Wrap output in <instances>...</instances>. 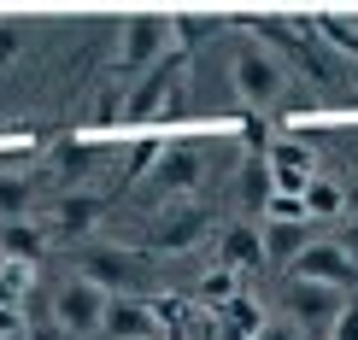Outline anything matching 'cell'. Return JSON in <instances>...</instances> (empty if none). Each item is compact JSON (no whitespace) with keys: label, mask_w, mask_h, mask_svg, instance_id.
I'll return each mask as SVG.
<instances>
[{"label":"cell","mask_w":358,"mask_h":340,"mask_svg":"<svg viewBox=\"0 0 358 340\" xmlns=\"http://www.w3.org/2000/svg\"><path fill=\"white\" fill-rule=\"evenodd\" d=\"M106 305H112V293H100L88 276H77V282H59V288H53V323H59L71 340L100 334V323H106Z\"/></svg>","instance_id":"obj_1"},{"label":"cell","mask_w":358,"mask_h":340,"mask_svg":"<svg viewBox=\"0 0 358 340\" xmlns=\"http://www.w3.org/2000/svg\"><path fill=\"white\" fill-rule=\"evenodd\" d=\"M294 282H317V288L347 293V288H358V253L341 246V241H311L294 258Z\"/></svg>","instance_id":"obj_2"},{"label":"cell","mask_w":358,"mask_h":340,"mask_svg":"<svg viewBox=\"0 0 358 340\" xmlns=\"http://www.w3.org/2000/svg\"><path fill=\"white\" fill-rule=\"evenodd\" d=\"M288 77H282V65L264 47H241L235 53V94L247 100V106H276Z\"/></svg>","instance_id":"obj_3"},{"label":"cell","mask_w":358,"mask_h":340,"mask_svg":"<svg viewBox=\"0 0 358 340\" xmlns=\"http://www.w3.org/2000/svg\"><path fill=\"white\" fill-rule=\"evenodd\" d=\"M264 170H271V194H294V200H306V188L317 182V158L300 141H276L271 158H264Z\"/></svg>","instance_id":"obj_4"},{"label":"cell","mask_w":358,"mask_h":340,"mask_svg":"<svg viewBox=\"0 0 358 340\" xmlns=\"http://www.w3.org/2000/svg\"><path fill=\"white\" fill-rule=\"evenodd\" d=\"M288 311H294V329H317V334H329V329H335V317L347 311V300H341L335 288L294 282V288H288Z\"/></svg>","instance_id":"obj_5"},{"label":"cell","mask_w":358,"mask_h":340,"mask_svg":"<svg viewBox=\"0 0 358 340\" xmlns=\"http://www.w3.org/2000/svg\"><path fill=\"white\" fill-rule=\"evenodd\" d=\"M83 276H88L100 293H112V300H136V288L147 282L141 264H136V253H94Z\"/></svg>","instance_id":"obj_6"},{"label":"cell","mask_w":358,"mask_h":340,"mask_svg":"<svg viewBox=\"0 0 358 340\" xmlns=\"http://www.w3.org/2000/svg\"><path fill=\"white\" fill-rule=\"evenodd\" d=\"M100 334H106V340H159V334H153V305H141V300H112Z\"/></svg>","instance_id":"obj_7"},{"label":"cell","mask_w":358,"mask_h":340,"mask_svg":"<svg viewBox=\"0 0 358 340\" xmlns=\"http://www.w3.org/2000/svg\"><path fill=\"white\" fill-rule=\"evenodd\" d=\"M311 241H317L311 223H276V217H264V235H259L264 258H271V264H288V270H294V258H300Z\"/></svg>","instance_id":"obj_8"},{"label":"cell","mask_w":358,"mask_h":340,"mask_svg":"<svg viewBox=\"0 0 358 340\" xmlns=\"http://www.w3.org/2000/svg\"><path fill=\"white\" fill-rule=\"evenodd\" d=\"M194 182H200V153L194 147H165L159 153V188L165 194H188Z\"/></svg>","instance_id":"obj_9"},{"label":"cell","mask_w":358,"mask_h":340,"mask_svg":"<svg viewBox=\"0 0 358 340\" xmlns=\"http://www.w3.org/2000/svg\"><path fill=\"white\" fill-rule=\"evenodd\" d=\"M159 53H165V24H159V18L124 24V65H153Z\"/></svg>","instance_id":"obj_10"},{"label":"cell","mask_w":358,"mask_h":340,"mask_svg":"<svg viewBox=\"0 0 358 340\" xmlns=\"http://www.w3.org/2000/svg\"><path fill=\"white\" fill-rule=\"evenodd\" d=\"M41 258V235H36V223L29 217H18V223H0V264H36Z\"/></svg>","instance_id":"obj_11"},{"label":"cell","mask_w":358,"mask_h":340,"mask_svg":"<svg viewBox=\"0 0 358 340\" xmlns=\"http://www.w3.org/2000/svg\"><path fill=\"white\" fill-rule=\"evenodd\" d=\"M306 217H311V223L347 217V188H341V182H329V176H317V182L306 188Z\"/></svg>","instance_id":"obj_12"},{"label":"cell","mask_w":358,"mask_h":340,"mask_svg":"<svg viewBox=\"0 0 358 340\" xmlns=\"http://www.w3.org/2000/svg\"><path fill=\"white\" fill-rule=\"evenodd\" d=\"M159 100H165V71H147L141 88L124 100V112H129V117H153V112H159Z\"/></svg>","instance_id":"obj_13"},{"label":"cell","mask_w":358,"mask_h":340,"mask_svg":"<svg viewBox=\"0 0 358 340\" xmlns=\"http://www.w3.org/2000/svg\"><path fill=\"white\" fill-rule=\"evenodd\" d=\"M264 258V246H259V235L252 229H235L229 241H223V264H229V270H241V264H259Z\"/></svg>","instance_id":"obj_14"},{"label":"cell","mask_w":358,"mask_h":340,"mask_svg":"<svg viewBox=\"0 0 358 340\" xmlns=\"http://www.w3.org/2000/svg\"><path fill=\"white\" fill-rule=\"evenodd\" d=\"M24 212H29V182H24V176H0V217L18 223Z\"/></svg>","instance_id":"obj_15"},{"label":"cell","mask_w":358,"mask_h":340,"mask_svg":"<svg viewBox=\"0 0 358 340\" xmlns=\"http://www.w3.org/2000/svg\"><path fill=\"white\" fill-rule=\"evenodd\" d=\"M59 223H65V235L94 229V200H65V205H59Z\"/></svg>","instance_id":"obj_16"},{"label":"cell","mask_w":358,"mask_h":340,"mask_svg":"<svg viewBox=\"0 0 358 340\" xmlns=\"http://www.w3.org/2000/svg\"><path fill=\"white\" fill-rule=\"evenodd\" d=\"M194 235H200V217H194V212H182V217H176V223L165 229V246H188Z\"/></svg>","instance_id":"obj_17"},{"label":"cell","mask_w":358,"mask_h":340,"mask_svg":"<svg viewBox=\"0 0 358 340\" xmlns=\"http://www.w3.org/2000/svg\"><path fill=\"white\" fill-rule=\"evenodd\" d=\"M24 305H0V340H24Z\"/></svg>","instance_id":"obj_18"},{"label":"cell","mask_w":358,"mask_h":340,"mask_svg":"<svg viewBox=\"0 0 358 340\" xmlns=\"http://www.w3.org/2000/svg\"><path fill=\"white\" fill-rule=\"evenodd\" d=\"M24 53V29H12V24H0V65H12V59Z\"/></svg>","instance_id":"obj_19"},{"label":"cell","mask_w":358,"mask_h":340,"mask_svg":"<svg viewBox=\"0 0 358 340\" xmlns=\"http://www.w3.org/2000/svg\"><path fill=\"white\" fill-rule=\"evenodd\" d=\"M329 340H358V305H347V311L335 317V329H329Z\"/></svg>","instance_id":"obj_20"},{"label":"cell","mask_w":358,"mask_h":340,"mask_svg":"<svg viewBox=\"0 0 358 340\" xmlns=\"http://www.w3.org/2000/svg\"><path fill=\"white\" fill-rule=\"evenodd\" d=\"M24 340H71V334L59 329L53 317H41V323H29V329H24Z\"/></svg>","instance_id":"obj_21"},{"label":"cell","mask_w":358,"mask_h":340,"mask_svg":"<svg viewBox=\"0 0 358 340\" xmlns=\"http://www.w3.org/2000/svg\"><path fill=\"white\" fill-rule=\"evenodd\" d=\"M252 340H300L294 323H264V329H252Z\"/></svg>","instance_id":"obj_22"},{"label":"cell","mask_w":358,"mask_h":340,"mask_svg":"<svg viewBox=\"0 0 358 340\" xmlns=\"http://www.w3.org/2000/svg\"><path fill=\"white\" fill-rule=\"evenodd\" d=\"M347 212H352V217H358V182H352V188H347Z\"/></svg>","instance_id":"obj_23"}]
</instances>
